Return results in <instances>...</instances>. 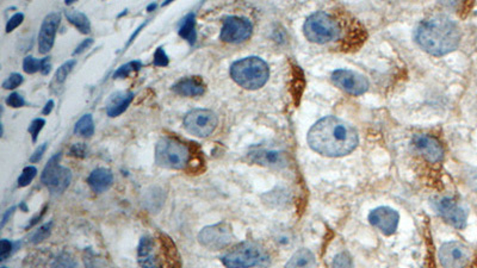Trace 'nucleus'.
I'll list each match as a JSON object with an SVG mask.
<instances>
[{"mask_svg": "<svg viewBox=\"0 0 477 268\" xmlns=\"http://www.w3.org/2000/svg\"><path fill=\"white\" fill-rule=\"evenodd\" d=\"M400 215L389 207H377L369 215V222L384 235H393L398 229Z\"/></svg>", "mask_w": 477, "mask_h": 268, "instance_id": "4468645a", "label": "nucleus"}, {"mask_svg": "<svg viewBox=\"0 0 477 268\" xmlns=\"http://www.w3.org/2000/svg\"><path fill=\"white\" fill-rule=\"evenodd\" d=\"M53 268H78V265L68 253H61L54 261Z\"/></svg>", "mask_w": 477, "mask_h": 268, "instance_id": "7c9ffc66", "label": "nucleus"}, {"mask_svg": "<svg viewBox=\"0 0 477 268\" xmlns=\"http://www.w3.org/2000/svg\"><path fill=\"white\" fill-rule=\"evenodd\" d=\"M77 61L75 60H70V61L65 62L64 65L57 68L55 76H54V81L59 85L64 84L66 81L67 76L70 75V72L73 71Z\"/></svg>", "mask_w": 477, "mask_h": 268, "instance_id": "bb28decb", "label": "nucleus"}, {"mask_svg": "<svg viewBox=\"0 0 477 268\" xmlns=\"http://www.w3.org/2000/svg\"><path fill=\"white\" fill-rule=\"evenodd\" d=\"M416 40L425 52L442 56L454 52L460 42V28L445 16H434L420 23Z\"/></svg>", "mask_w": 477, "mask_h": 268, "instance_id": "f03ea898", "label": "nucleus"}, {"mask_svg": "<svg viewBox=\"0 0 477 268\" xmlns=\"http://www.w3.org/2000/svg\"><path fill=\"white\" fill-rule=\"evenodd\" d=\"M253 163L269 167H283L286 165V156L280 150H259L250 155Z\"/></svg>", "mask_w": 477, "mask_h": 268, "instance_id": "6ab92c4d", "label": "nucleus"}, {"mask_svg": "<svg viewBox=\"0 0 477 268\" xmlns=\"http://www.w3.org/2000/svg\"><path fill=\"white\" fill-rule=\"evenodd\" d=\"M47 148H48V143H47V142H44L42 145H39V148L34 152V154L31 155L29 161H30L31 163H36L41 161V158H43L44 153H46Z\"/></svg>", "mask_w": 477, "mask_h": 268, "instance_id": "ea45409f", "label": "nucleus"}, {"mask_svg": "<svg viewBox=\"0 0 477 268\" xmlns=\"http://www.w3.org/2000/svg\"><path fill=\"white\" fill-rule=\"evenodd\" d=\"M1 268H8V267H1Z\"/></svg>", "mask_w": 477, "mask_h": 268, "instance_id": "3c124183", "label": "nucleus"}, {"mask_svg": "<svg viewBox=\"0 0 477 268\" xmlns=\"http://www.w3.org/2000/svg\"><path fill=\"white\" fill-rule=\"evenodd\" d=\"M411 145L429 163H436L442 161L444 150L437 138L429 135H416L411 140Z\"/></svg>", "mask_w": 477, "mask_h": 268, "instance_id": "dca6fc26", "label": "nucleus"}, {"mask_svg": "<svg viewBox=\"0 0 477 268\" xmlns=\"http://www.w3.org/2000/svg\"><path fill=\"white\" fill-rule=\"evenodd\" d=\"M269 255L254 242H242L221 258L227 268H251L266 264Z\"/></svg>", "mask_w": 477, "mask_h": 268, "instance_id": "39448f33", "label": "nucleus"}, {"mask_svg": "<svg viewBox=\"0 0 477 268\" xmlns=\"http://www.w3.org/2000/svg\"><path fill=\"white\" fill-rule=\"evenodd\" d=\"M198 241L211 251L224 249L233 241L232 227L226 222L208 225L198 234Z\"/></svg>", "mask_w": 477, "mask_h": 268, "instance_id": "1a4fd4ad", "label": "nucleus"}, {"mask_svg": "<svg viewBox=\"0 0 477 268\" xmlns=\"http://www.w3.org/2000/svg\"><path fill=\"white\" fill-rule=\"evenodd\" d=\"M65 16H66L67 21L75 25L81 34H90L91 32V23L86 14H83L81 11L78 10H66L65 11Z\"/></svg>", "mask_w": 477, "mask_h": 268, "instance_id": "b1692460", "label": "nucleus"}, {"mask_svg": "<svg viewBox=\"0 0 477 268\" xmlns=\"http://www.w3.org/2000/svg\"><path fill=\"white\" fill-rule=\"evenodd\" d=\"M93 44V39H86L84 40L81 43L75 48V52H73V55H79V54L84 53L86 49L90 48Z\"/></svg>", "mask_w": 477, "mask_h": 268, "instance_id": "a19ab883", "label": "nucleus"}, {"mask_svg": "<svg viewBox=\"0 0 477 268\" xmlns=\"http://www.w3.org/2000/svg\"><path fill=\"white\" fill-rule=\"evenodd\" d=\"M14 210H16V207H11L5 212L3 218H1V228H4L5 225L9 222L10 217L14 215Z\"/></svg>", "mask_w": 477, "mask_h": 268, "instance_id": "37998d69", "label": "nucleus"}, {"mask_svg": "<svg viewBox=\"0 0 477 268\" xmlns=\"http://www.w3.org/2000/svg\"><path fill=\"white\" fill-rule=\"evenodd\" d=\"M315 255L309 249L302 248L291 256L288 264L285 265V268H315Z\"/></svg>", "mask_w": 477, "mask_h": 268, "instance_id": "5701e85b", "label": "nucleus"}, {"mask_svg": "<svg viewBox=\"0 0 477 268\" xmlns=\"http://www.w3.org/2000/svg\"><path fill=\"white\" fill-rule=\"evenodd\" d=\"M44 125H46V121L43 118H36L31 122L30 125L28 127V132L30 134L34 143L37 141L41 130L43 129Z\"/></svg>", "mask_w": 477, "mask_h": 268, "instance_id": "2f4dec72", "label": "nucleus"}, {"mask_svg": "<svg viewBox=\"0 0 477 268\" xmlns=\"http://www.w3.org/2000/svg\"><path fill=\"white\" fill-rule=\"evenodd\" d=\"M60 158H61L60 153L52 156L48 163L46 165L41 176V181L54 194H64L68 189L72 181V172L68 168L62 167L60 165Z\"/></svg>", "mask_w": 477, "mask_h": 268, "instance_id": "0eeeda50", "label": "nucleus"}, {"mask_svg": "<svg viewBox=\"0 0 477 268\" xmlns=\"http://www.w3.org/2000/svg\"><path fill=\"white\" fill-rule=\"evenodd\" d=\"M231 76L241 87L254 91L266 84L270 78V68L260 57H245L233 63Z\"/></svg>", "mask_w": 477, "mask_h": 268, "instance_id": "7ed1b4c3", "label": "nucleus"}, {"mask_svg": "<svg viewBox=\"0 0 477 268\" xmlns=\"http://www.w3.org/2000/svg\"><path fill=\"white\" fill-rule=\"evenodd\" d=\"M14 251V245L12 242L9 241V240H5V238L0 241V260L1 261L8 259Z\"/></svg>", "mask_w": 477, "mask_h": 268, "instance_id": "f704fd0d", "label": "nucleus"}, {"mask_svg": "<svg viewBox=\"0 0 477 268\" xmlns=\"http://www.w3.org/2000/svg\"><path fill=\"white\" fill-rule=\"evenodd\" d=\"M303 32L306 40L313 43L324 44L337 40L340 36V28L332 16L324 12H315L306 18Z\"/></svg>", "mask_w": 477, "mask_h": 268, "instance_id": "423d86ee", "label": "nucleus"}, {"mask_svg": "<svg viewBox=\"0 0 477 268\" xmlns=\"http://www.w3.org/2000/svg\"><path fill=\"white\" fill-rule=\"evenodd\" d=\"M75 134L84 137H91L95 134V122L93 114H84L83 117L75 123Z\"/></svg>", "mask_w": 477, "mask_h": 268, "instance_id": "393cba45", "label": "nucleus"}, {"mask_svg": "<svg viewBox=\"0 0 477 268\" xmlns=\"http://www.w3.org/2000/svg\"><path fill=\"white\" fill-rule=\"evenodd\" d=\"M66 4L67 5L73 4V0H66Z\"/></svg>", "mask_w": 477, "mask_h": 268, "instance_id": "8fccbe9b", "label": "nucleus"}, {"mask_svg": "<svg viewBox=\"0 0 477 268\" xmlns=\"http://www.w3.org/2000/svg\"><path fill=\"white\" fill-rule=\"evenodd\" d=\"M142 67H144V65H142V62L139 61V60L128 62V63L122 65L117 71L115 72L114 79H124V78H128V76L132 74V73H134V72L140 71Z\"/></svg>", "mask_w": 477, "mask_h": 268, "instance_id": "a878e982", "label": "nucleus"}, {"mask_svg": "<svg viewBox=\"0 0 477 268\" xmlns=\"http://www.w3.org/2000/svg\"><path fill=\"white\" fill-rule=\"evenodd\" d=\"M114 174L108 168H97L88 176V184L95 194H103L113 186Z\"/></svg>", "mask_w": 477, "mask_h": 268, "instance_id": "412c9836", "label": "nucleus"}, {"mask_svg": "<svg viewBox=\"0 0 477 268\" xmlns=\"http://www.w3.org/2000/svg\"><path fill=\"white\" fill-rule=\"evenodd\" d=\"M183 124L188 134L197 137H208L217 127L219 117L214 111L195 109L186 114Z\"/></svg>", "mask_w": 477, "mask_h": 268, "instance_id": "6e6552de", "label": "nucleus"}, {"mask_svg": "<svg viewBox=\"0 0 477 268\" xmlns=\"http://www.w3.org/2000/svg\"><path fill=\"white\" fill-rule=\"evenodd\" d=\"M134 101V93L133 92H116L110 96L106 101V111L109 117H119L121 114L127 111L129 105Z\"/></svg>", "mask_w": 477, "mask_h": 268, "instance_id": "aec40b11", "label": "nucleus"}, {"mask_svg": "<svg viewBox=\"0 0 477 268\" xmlns=\"http://www.w3.org/2000/svg\"><path fill=\"white\" fill-rule=\"evenodd\" d=\"M54 105H55V104H54V101H47V104L44 105L43 110H42V114L48 116V114L53 111Z\"/></svg>", "mask_w": 477, "mask_h": 268, "instance_id": "49530a36", "label": "nucleus"}, {"mask_svg": "<svg viewBox=\"0 0 477 268\" xmlns=\"http://www.w3.org/2000/svg\"><path fill=\"white\" fill-rule=\"evenodd\" d=\"M70 156L78 158H85L88 156V147L85 143H75L70 150Z\"/></svg>", "mask_w": 477, "mask_h": 268, "instance_id": "e433bc0d", "label": "nucleus"}, {"mask_svg": "<svg viewBox=\"0 0 477 268\" xmlns=\"http://www.w3.org/2000/svg\"><path fill=\"white\" fill-rule=\"evenodd\" d=\"M137 261L141 268H162L155 245L150 236H142L137 247Z\"/></svg>", "mask_w": 477, "mask_h": 268, "instance_id": "f3484780", "label": "nucleus"}, {"mask_svg": "<svg viewBox=\"0 0 477 268\" xmlns=\"http://www.w3.org/2000/svg\"><path fill=\"white\" fill-rule=\"evenodd\" d=\"M36 174H37V169L34 166H28L24 168L21 176L18 178V187H26L31 184V181L35 179Z\"/></svg>", "mask_w": 477, "mask_h": 268, "instance_id": "c756f323", "label": "nucleus"}, {"mask_svg": "<svg viewBox=\"0 0 477 268\" xmlns=\"http://www.w3.org/2000/svg\"><path fill=\"white\" fill-rule=\"evenodd\" d=\"M252 31H253V25L250 19L231 16L224 21V25L220 32V39L226 43H241L250 39Z\"/></svg>", "mask_w": 477, "mask_h": 268, "instance_id": "9d476101", "label": "nucleus"}, {"mask_svg": "<svg viewBox=\"0 0 477 268\" xmlns=\"http://www.w3.org/2000/svg\"><path fill=\"white\" fill-rule=\"evenodd\" d=\"M178 34L183 40L186 41L190 45H195L197 42V31H196V16L193 12L186 14L179 24Z\"/></svg>", "mask_w": 477, "mask_h": 268, "instance_id": "4be33fe9", "label": "nucleus"}, {"mask_svg": "<svg viewBox=\"0 0 477 268\" xmlns=\"http://www.w3.org/2000/svg\"><path fill=\"white\" fill-rule=\"evenodd\" d=\"M434 207L442 220L452 227L463 229L467 225V212L454 199L442 198L436 203Z\"/></svg>", "mask_w": 477, "mask_h": 268, "instance_id": "ddd939ff", "label": "nucleus"}, {"mask_svg": "<svg viewBox=\"0 0 477 268\" xmlns=\"http://www.w3.org/2000/svg\"><path fill=\"white\" fill-rule=\"evenodd\" d=\"M172 91L182 97H197L206 92V84L199 76H188L175 83Z\"/></svg>", "mask_w": 477, "mask_h": 268, "instance_id": "a211bd4d", "label": "nucleus"}, {"mask_svg": "<svg viewBox=\"0 0 477 268\" xmlns=\"http://www.w3.org/2000/svg\"><path fill=\"white\" fill-rule=\"evenodd\" d=\"M50 71H52L50 57H44V59H42V70H41V73L43 75H48Z\"/></svg>", "mask_w": 477, "mask_h": 268, "instance_id": "79ce46f5", "label": "nucleus"}, {"mask_svg": "<svg viewBox=\"0 0 477 268\" xmlns=\"http://www.w3.org/2000/svg\"><path fill=\"white\" fill-rule=\"evenodd\" d=\"M60 22L61 14L57 12H52L44 17L39 32V50L41 54H48L53 48Z\"/></svg>", "mask_w": 477, "mask_h": 268, "instance_id": "2eb2a0df", "label": "nucleus"}, {"mask_svg": "<svg viewBox=\"0 0 477 268\" xmlns=\"http://www.w3.org/2000/svg\"><path fill=\"white\" fill-rule=\"evenodd\" d=\"M5 103H6L10 107H14V109H18V107H22V106L26 105L24 98L17 92L11 93L9 97L6 98Z\"/></svg>", "mask_w": 477, "mask_h": 268, "instance_id": "c9c22d12", "label": "nucleus"}, {"mask_svg": "<svg viewBox=\"0 0 477 268\" xmlns=\"http://www.w3.org/2000/svg\"><path fill=\"white\" fill-rule=\"evenodd\" d=\"M147 23L148 22H146L144 23V24H141L140 27L136 29L135 32H134V34H133V35L130 36V39H129V41H128L127 47H129V45H130V44L133 43V41L135 40L136 37H137V35L140 34L141 30H142V29H144V28H145L146 25H147Z\"/></svg>", "mask_w": 477, "mask_h": 268, "instance_id": "a18cd8bd", "label": "nucleus"}, {"mask_svg": "<svg viewBox=\"0 0 477 268\" xmlns=\"http://www.w3.org/2000/svg\"><path fill=\"white\" fill-rule=\"evenodd\" d=\"M439 260L444 268L467 267L471 260V251L462 242H447L439 249Z\"/></svg>", "mask_w": 477, "mask_h": 268, "instance_id": "9b49d317", "label": "nucleus"}, {"mask_svg": "<svg viewBox=\"0 0 477 268\" xmlns=\"http://www.w3.org/2000/svg\"><path fill=\"white\" fill-rule=\"evenodd\" d=\"M52 229H53V220H50L48 223L42 225L41 228L37 229L31 238V242L34 245H37V243L44 241L46 238H49V235L52 233Z\"/></svg>", "mask_w": 477, "mask_h": 268, "instance_id": "cd10ccee", "label": "nucleus"}, {"mask_svg": "<svg viewBox=\"0 0 477 268\" xmlns=\"http://www.w3.org/2000/svg\"><path fill=\"white\" fill-rule=\"evenodd\" d=\"M311 150L329 158L350 154L358 145V132L350 123L337 117H324L316 122L308 132Z\"/></svg>", "mask_w": 477, "mask_h": 268, "instance_id": "f257e3e1", "label": "nucleus"}, {"mask_svg": "<svg viewBox=\"0 0 477 268\" xmlns=\"http://www.w3.org/2000/svg\"><path fill=\"white\" fill-rule=\"evenodd\" d=\"M157 6H158L157 3H152V4H149L148 6H147V11H148V12H152V11L157 9Z\"/></svg>", "mask_w": 477, "mask_h": 268, "instance_id": "de8ad7c7", "label": "nucleus"}, {"mask_svg": "<svg viewBox=\"0 0 477 268\" xmlns=\"http://www.w3.org/2000/svg\"><path fill=\"white\" fill-rule=\"evenodd\" d=\"M23 21H24V14H21V12L14 14V16L8 21V23H6V29H5V30H6L8 34L12 32L16 28L19 27V25L22 24Z\"/></svg>", "mask_w": 477, "mask_h": 268, "instance_id": "4c0bfd02", "label": "nucleus"}, {"mask_svg": "<svg viewBox=\"0 0 477 268\" xmlns=\"http://www.w3.org/2000/svg\"><path fill=\"white\" fill-rule=\"evenodd\" d=\"M154 66L157 67H167L168 63H170V59L167 56V54L165 53V50L162 47H159L155 50L154 53L153 59Z\"/></svg>", "mask_w": 477, "mask_h": 268, "instance_id": "473e14b6", "label": "nucleus"}, {"mask_svg": "<svg viewBox=\"0 0 477 268\" xmlns=\"http://www.w3.org/2000/svg\"><path fill=\"white\" fill-rule=\"evenodd\" d=\"M23 76L19 73H12L10 75L8 79L3 83V88L4 90H14L17 88L19 85H22Z\"/></svg>", "mask_w": 477, "mask_h": 268, "instance_id": "72a5a7b5", "label": "nucleus"}, {"mask_svg": "<svg viewBox=\"0 0 477 268\" xmlns=\"http://www.w3.org/2000/svg\"><path fill=\"white\" fill-rule=\"evenodd\" d=\"M333 267L334 268H351L352 267V261L347 255L339 254L335 256V259L333 261Z\"/></svg>", "mask_w": 477, "mask_h": 268, "instance_id": "58836bf2", "label": "nucleus"}, {"mask_svg": "<svg viewBox=\"0 0 477 268\" xmlns=\"http://www.w3.org/2000/svg\"><path fill=\"white\" fill-rule=\"evenodd\" d=\"M47 209H48V207H44L43 210H42V212H40V215H37L36 216V217H34V218H32V220H30V223H29V225H28L27 227H26V229L32 228L34 225H37V223L40 222L41 218L43 217L44 212H46V210H47Z\"/></svg>", "mask_w": 477, "mask_h": 268, "instance_id": "c03bdc74", "label": "nucleus"}, {"mask_svg": "<svg viewBox=\"0 0 477 268\" xmlns=\"http://www.w3.org/2000/svg\"><path fill=\"white\" fill-rule=\"evenodd\" d=\"M23 70L28 74H35L37 72H41V70H42V60H39V59H35V57L29 55L23 61Z\"/></svg>", "mask_w": 477, "mask_h": 268, "instance_id": "c85d7f7f", "label": "nucleus"}, {"mask_svg": "<svg viewBox=\"0 0 477 268\" xmlns=\"http://www.w3.org/2000/svg\"><path fill=\"white\" fill-rule=\"evenodd\" d=\"M190 152L184 143L172 138L162 137L155 147V163L167 169H184L188 166Z\"/></svg>", "mask_w": 477, "mask_h": 268, "instance_id": "20e7f679", "label": "nucleus"}, {"mask_svg": "<svg viewBox=\"0 0 477 268\" xmlns=\"http://www.w3.org/2000/svg\"><path fill=\"white\" fill-rule=\"evenodd\" d=\"M19 209H22L24 212H28V207L27 205H26V203H22V204L19 205Z\"/></svg>", "mask_w": 477, "mask_h": 268, "instance_id": "09e8293b", "label": "nucleus"}, {"mask_svg": "<svg viewBox=\"0 0 477 268\" xmlns=\"http://www.w3.org/2000/svg\"><path fill=\"white\" fill-rule=\"evenodd\" d=\"M332 81L338 87L352 96H360L368 91L369 81L363 74L350 70L333 72Z\"/></svg>", "mask_w": 477, "mask_h": 268, "instance_id": "f8f14e48", "label": "nucleus"}]
</instances>
